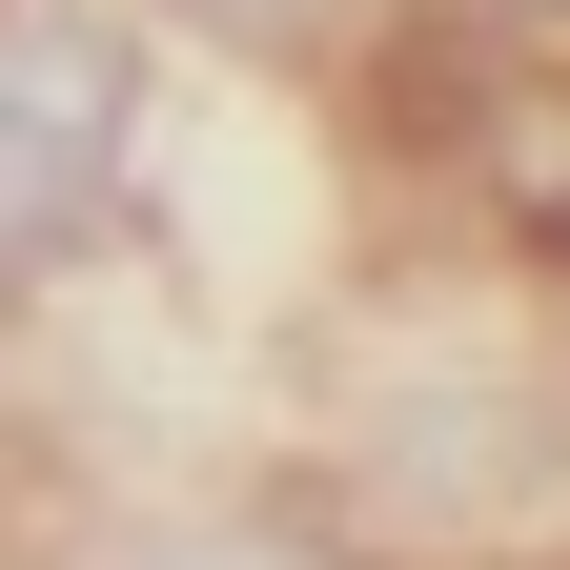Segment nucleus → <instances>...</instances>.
<instances>
[{"mask_svg":"<svg viewBox=\"0 0 570 570\" xmlns=\"http://www.w3.org/2000/svg\"><path fill=\"white\" fill-rule=\"evenodd\" d=\"M142 0H0V306H41L142 204Z\"/></svg>","mask_w":570,"mask_h":570,"instance_id":"obj_1","label":"nucleus"},{"mask_svg":"<svg viewBox=\"0 0 570 570\" xmlns=\"http://www.w3.org/2000/svg\"><path fill=\"white\" fill-rule=\"evenodd\" d=\"M61 570H367V550L306 510H102V530H61Z\"/></svg>","mask_w":570,"mask_h":570,"instance_id":"obj_2","label":"nucleus"},{"mask_svg":"<svg viewBox=\"0 0 570 570\" xmlns=\"http://www.w3.org/2000/svg\"><path fill=\"white\" fill-rule=\"evenodd\" d=\"M204 21H245V41H285V21H326V0H204Z\"/></svg>","mask_w":570,"mask_h":570,"instance_id":"obj_3","label":"nucleus"}]
</instances>
